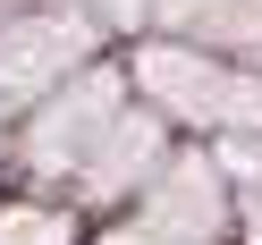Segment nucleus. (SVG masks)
Listing matches in <instances>:
<instances>
[{
	"mask_svg": "<svg viewBox=\"0 0 262 245\" xmlns=\"http://www.w3.org/2000/svg\"><path fill=\"white\" fill-rule=\"evenodd\" d=\"M0 245H59V220H51V211H42V220H9Z\"/></svg>",
	"mask_w": 262,
	"mask_h": 245,
	"instance_id": "nucleus-1",
	"label": "nucleus"
}]
</instances>
